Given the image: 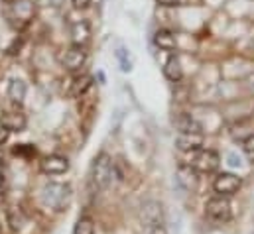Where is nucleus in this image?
I'll return each mask as SVG.
<instances>
[{
  "mask_svg": "<svg viewBox=\"0 0 254 234\" xmlns=\"http://www.w3.org/2000/svg\"><path fill=\"white\" fill-rule=\"evenodd\" d=\"M146 234H168L164 225H158V227H152V229H146Z\"/></svg>",
  "mask_w": 254,
  "mask_h": 234,
  "instance_id": "23",
  "label": "nucleus"
},
{
  "mask_svg": "<svg viewBox=\"0 0 254 234\" xmlns=\"http://www.w3.org/2000/svg\"><path fill=\"white\" fill-rule=\"evenodd\" d=\"M73 234H95V223H93V219L91 217H81L75 223Z\"/></svg>",
  "mask_w": 254,
  "mask_h": 234,
  "instance_id": "19",
  "label": "nucleus"
},
{
  "mask_svg": "<svg viewBox=\"0 0 254 234\" xmlns=\"http://www.w3.org/2000/svg\"><path fill=\"white\" fill-rule=\"evenodd\" d=\"M176 148L184 154H195L203 150V134H178Z\"/></svg>",
  "mask_w": 254,
  "mask_h": 234,
  "instance_id": "11",
  "label": "nucleus"
},
{
  "mask_svg": "<svg viewBox=\"0 0 254 234\" xmlns=\"http://www.w3.org/2000/svg\"><path fill=\"white\" fill-rule=\"evenodd\" d=\"M26 83L22 81V79H18V77H14V79H10V83H8V99L14 103V105H22L24 103V99H26Z\"/></svg>",
  "mask_w": 254,
  "mask_h": 234,
  "instance_id": "15",
  "label": "nucleus"
},
{
  "mask_svg": "<svg viewBox=\"0 0 254 234\" xmlns=\"http://www.w3.org/2000/svg\"><path fill=\"white\" fill-rule=\"evenodd\" d=\"M62 63L67 71H79L85 63H87V52L83 46H73L69 48L62 58Z\"/></svg>",
  "mask_w": 254,
  "mask_h": 234,
  "instance_id": "10",
  "label": "nucleus"
},
{
  "mask_svg": "<svg viewBox=\"0 0 254 234\" xmlns=\"http://www.w3.org/2000/svg\"><path fill=\"white\" fill-rule=\"evenodd\" d=\"M91 87H93V77L81 75V77L73 79V83H71V97H83Z\"/></svg>",
  "mask_w": 254,
  "mask_h": 234,
  "instance_id": "17",
  "label": "nucleus"
},
{
  "mask_svg": "<svg viewBox=\"0 0 254 234\" xmlns=\"http://www.w3.org/2000/svg\"><path fill=\"white\" fill-rule=\"evenodd\" d=\"M0 234H2V229H0Z\"/></svg>",
  "mask_w": 254,
  "mask_h": 234,
  "instance_id": "30",
  "label": "nucleus"
},
{
  "mask_svg": "<svg viewBox=\"0 0 254 234\" xmlns=\"http://www.w3.org/2000/svg\"><path fill=\"white\" fill-rule=\"evenodd\" d=\"M71 2H73V6H75V8H87L93 0H71Z\"/></svg>",
  "mask_w": 254,
  "mask_h": 234,
  "instance_id": "26",
  "label": "nucleus"
},
{
  "mask_svg": "<svg viewBox=\"0 0 254 234\" xmlns=\"http://www.w3.org/2000/svg\"><path fill=\"white\" fill-rule=\"evenodd\" d=\"M117 58H119V63H121V69H123L125 73H128V71L132 69V61L128 58V52L127 50H119V52H117Z\"/></svg>",
  "mask_w": 254,
  "mask_h": 234,
  "instance_id": "21",
  "label": "nucleus"
},
{
  "mask_svg": "<svg viewBox=\"0 0 254 234\" xmlns=\"http://www.w3.org/2000/svg\"><path fill=\"white\" fill-rule=\"evenodd\" d=\"M154 42H156V46H158L160 50H166V52H174V50H176V36H174V32H170V30H166V28L156 32Z\"/></svg>",
  "mask_w": 254,
  "mask_h": 234,
  "instance_id": "16",
  "label": "nucleus"
},
{
  "mask_svg": "<svg viewBox=\"0 0 254 234\" xmlns=\"http://www.w3.org/2000/svg\"><path fill=\"white\" fill-rule=\"evenodd\" d=\"M174 126L180 134H201V124L188 113H180L174 118Z\"/></svg>",
  "mask_w": 254,
  "mask_h": 234,
  "instance_id": "12",
  "label": "nucleus"
},
{
  "mask_svg": "<svg viewBox=\"0 0 254 234\" xmlns=\"http://www.w3.org/2000/svg\"><path fill=\"white\" fill-rule=\"evenodd\" d=\"M28 144H22V146H18V148H14V154H36V150H32V148H26Z\"/></svg>",
  "mask_w": 254,
  "mask_h": 234,
  "instance_id": "24",
  "label": "nucleus"
},
{
  "mask_svg": "<svg viewBox=\"0 0 254 234\" xmlns=\"http://www.w3.org/2000/svg\"><path fill=\"white\" fill-rule=\"evenodd\" d=\"M40 170L46 176H64L65 172L69 170V160L64 158V156H58V154L48 156V158L42 160Z\"/></svg>",
  "mask_w": 254,
  "mask_h": 234,
  "instance_id": "8",
  "label": "nucleus"
},
{
  "mask_svg": "<svg viewBox=\"0 0 254 234\" xmlns=\"http://www.w3.org/2000/svg\"><path fill=\"white\" fill-rule=\"evenodd\" d=\"M50 2H52L54 6H62V4H64V0H50Z\"/></svg>",
  "mask_w": 254,
  "mask_h": 234,
  "instance_id": "28",
  "label": "nucleus"
},
{
  "mask_svg": "<svg viewBox=\"0 0 254 234\" xmlns=\"http://www.w3.org/2000/svg\"><path fill=\"white\" fill-rule=\"evenodd\" d=\"M188 164L199 174H213L221 166V156L215 150H205L203 148V150H199L195 154H190Z\"/></svg>",
  "mask_w": 254,
  "mask_h": 234,
  "instance_id": "4",
  "label": "nucleus"
},
{
  "mask_svg": "<svg viewBox=\"0 0 254 234\" xmlns=\"http://www.w3.org/2000/svg\"><path fill=\"white\" fill-rule=\"evenodd\" d=\"M71 38H73L75 46H83L85 48V44L91 40V26H89V22H85V20L75 22L71 26Z\"/></svg>",
  "mask_w": 254,
  "mask_h": 234,
  "instance_id": "14",
  "label": "nucleus"
},
{
  "mask_svg": "<svg viewBox=\"0 0 254 234\" xmlns=\"http://www.w3.org/2000/svg\"><path fill=\"white\" fill-rule=\"evenodd\" d=\"M42 201L54 211H64L71 201V187L64 183H48L42 189Z\"/></svg>",
  "mask_w": 254,
  "mask_h": 234,
  "instance_id": "2",
  "label": "nucleus"
},
{
  "mask_svg": "<svg viewBox=\"0 0 254 234\" xmlns=\"http://www.w3.org/2000/svg\"><path fill=\"white\" fill-rule=\"evenodd\" d=\"M162 219H164V211H162V205L158 201L142 203V207H140V223H142L144 229H152V227L164 225Z\"/></svg>",
  "mask_w": 254,
  "mask_h": 234,
  "instance_id": "7",
  "label": "nucleus"
},
{
  "mask_svg": "<svg viewBox=\"0 0 254 234\" xmlns=\"http://www.w3.org/2000/svg\"><path fill=\"white\" fill-rule=\"evenodd\" d=\"M0 152H2V146H0Z\"/></svg>",
  "mask_w": 254,
  "mask_h": 234,
  "instance_id": "29",
  "label": "nucleus"
},
{
  "mask_svg": "<svg viewBox=\"0 0 254 234\" xmlns=\"http://www.w3.org/2000/svg\"><path fill=\"white\" fill-rule=\"evenodd\" d=\"M8 136H10V132H8L6 128H0V146H2V144L8 140Z\"/></svg>",
  "mask_w": 254,
  "mask_h": 234,
  "instance_id": "27",
  "label": "nucleus"
},
{
  "mask_svg": "<svg viewBox=\"0 0 254 234\" xmlns=\"http://www.w3.org/2000/svg\"><path fill=\"white\" fill-rule=\"evenodd\" d=\"M243 187V179L235 174H229V172H223V174H217V177L213 179V189L217 195L221 197H231L235 195L239 189Z\"/></svg>",
  "mask_w": 254,
  "mask_h": 234,
  "instance_id": "6",
  "label": "nucleus"
},
{
  "mask_svg": "<svg viewBox=\"0 0 254 234\" xmlns=\"http://www.w3.org/2000/svg\"><path fill=\"white\" fill-rule=\"evenodd\" d=\"M176 179H178V183L184 191H195L197 185H199V172H195L188 162H184V164L178 166Z\"/></svg>",
  "mask_w": 254,
  "mask_h": 234,
  "instance_id": "9",
  "label": "nucleus"
},
{
  "mask_svg": "<svg viewBox=\"0 0 254 234\" xmlns=\"http://www.w3.org/2000/svg\"><path fill=\"white\" fill-rule=\"evenodd\" d=\"M0 122H2V128H6L8 132H22L26 128V117L22 113H18V111L2 113Z\"/></svg>",
  "mask_w": 254,
  "mask_h": 234,
  "instance_id": "13",
  "label": "nucleus"
},
{
  "mask_svg": "<svg viewBox=\"0 0 254 234\" xmlns=\"http://www.w3.org/2000/svg\"><path fill=\"white\" fill-rule=\"evenodd\" d=\"M227 164H229L231 168H243V160H241V156H239L237 152H231V154L227 156Z\"/></svg>",
  "mask_w": 254,
  "mask_h": 234,
  "instance_id": "22",
  "label": "nucleus"
},
{
  "mask_svg": "<svg viewBox=\"0 0 254 234\" xmlns=\"http://www.w3.org/2000/svg\"><path fill=\"white\" fill-rule=\"evenodd\" d=\"M160 6H166V8H174V6H178L180 4V0H156Z\"/></svg>",
  "mask_w": 254,
  "mask_h": 234,
  "instance_id": "25",
  "label": "nucleus"
},
{
  "mask_svg": "<svg viewBox=\"0 0 254 234\" xmlns=\"http://www.w3.org/2000/svg\"><path fill=\"white\" fill-rule=\"evenodd\" d=\"M243 152H245V156H247V162H249L251 166H254V134L245 138V142H243Z\"/></svg>",
  "mask_w": 254,
  "mask_h": 234,
  "instance_id": "20",
  "label": "nucleus"
},
{
  "mask_svg": "<svg viewBox=\"0 0 254 234\" xmlns=\"http://www.w3.org/2000/svg\"><path fill=\"white\" fill-rule=\"evenodd\" d=\"M164 75H166L170 81H174V83L182 79V75H184L182 63H180V59L176 58V56H172V58L166 61V65H164Z\"/></svg>",
  "mask_w": 254,
  "mask_h": 234,
  "instance_id": "18",
  "label": "nucleus"
},
{
  "mask_svg": "<svg viewBox=\"0 0 254 234\" xmlns=\"http://www.w3.org/2000/svg\"><path fill=\"white\" fill-rule=\"evenodd\" d=\"M6 16H8L10 24L22 28V26H26L32 20V16H34V4L30 0H12V2H8Z\"/></svg>",
  "mask_w": 254,
  "mask_h": 234,
  "instance_id": "5",
  "label": "nucleus"
},
{
  "mask_svg": "<svg viewBox=\"0 0 254 234\" xmlns=\"http://www.w3.org/2000/svg\"><path fill=\"white\" fill-rule=\"evenodd\" d=\"M115 177V162L107 152H101L89 170V181L95 191H105Z\"/></svg>",
  "mask_w": 254,
  "mask_h": 234,
  "instance_id": "1",
  "label": "nucleus"
},
{
  "mask_svg": "<svg viewBox=\"0 0 254 234\" xmlns=\"http://www.w3.org/2000/svg\"><path fill=\"white\" fill-rule=\"evenodd\" d=\"M205 217L217 225H225L233 219V207H231V201L227 197H213L207 201L205 205Z\"/></svg>",
  "mask_w": 254,
  "mask_h": 234,
  "instance_id": "3",
  "label": "nucleus"
}]
</instances>
